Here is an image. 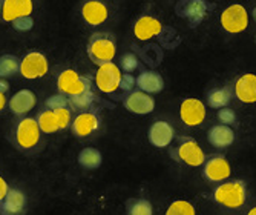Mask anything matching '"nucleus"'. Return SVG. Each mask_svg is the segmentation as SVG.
<instances>
[{"mask_svg": "<svg viewBox=\"0 0 256 215\" xmlns=\"http://www.w3.org/2000/svg\"><path fill=\"white\" fill-rule=\"evenodd\" d=\"M215 201L226 206V207H232L236 209L241 207L246 203V197H247V189L244 181L241 180H235V181H228L224 184H220L215 189Z\"/></svg>", "mask_w": 256, "mask_h": 215, "instance_id": "f257e3e1", "label": "nucleus"}, {"mask_svg": "<svg viewBox=\"0 0 256 215\" xmlns=\"http://www.w3.org/2000/svg\"><path fill=\"white\" fill-rule=\"evenodd\" d=\"M221 27L230 34H240L248 27V14L242 5H230L221 14Z\"/></svg>", "mask_w": 256, "mask_h": 215, "instance_id": "f03ea898", "label": "nucleus"}, {"mask_svg": "<svg viewBox=\"0 0 256 215\" xmlns=\"http://www.w3.org/2000/svg\"><path fill=\"white\" fill-rule=\"evenodd\" d=\"M122 76L123 74L120 73L118 66L114 65L112 62H108V63L100 65L97 74H96V82L102 92L110 94L120 88Z\"/></svg>", "mask_w": 256, "mask_h": 215, "instance_id": "7ed1b4c3", "label": "nucleus"}, {"mask_svg": "<svg viewBox=\"0 0 256 215\" xmlns=\"http://www.w3.org/2000/svg\"><path fill=\"white\" fill-rule=\"evenodd\" d=\"M115 53H117V50H115L114 42L103 36H94V39L90 40L89 48H88V54L90 60L97 65L112 62V59L115 57Z\"/></svg>", "mask_w": 256, "mask_h": 215, "instance_id": "20e7f679", "label": "nucleus"}, {"mask_svg": "<svg viewBox=\"0 0 256 215\" xmlns=\"http://www.w3.org/2000/svg\"><path fill=\"white\" fill-rule=\"evenodd\" d=\"M18 71L25 79H30V80L40 79L48 73V60H46V57L42 53H37V51L30 53L20 62Z\"/></svg>", "mask_w": 256, "mask_h": 215, "instance_id": "39448f33", "label": "nucleus"}, {"mask_svg": "<svg viewBox=\"0 0 256 215\" xmlns=\"http://www.w3.org/2000/svg\"><path fill=\"white\" fill-rule=\"evenodd\" d=\"M89 80L80 77L74 69L63 71L57 80V88L66 95H78L84 91H89Z\"/></svg>", "mask_w": 256, "mask_h": 215, "instance_id": "423d86ee", "label": "nucleus"}, {"mask_svg": "<svg viewBox=\"0 0 256 215\" xmlns=\"http://www.w3.org/2000/svg\"><path fill=\"white\" fill-rule=\"evenodd\" d=\"M16 138L20 148L30 149L36 146L40 140V128L37 120H34V118H23L17 126Z\"/></svg>", "mask_w": 256, "mask_h": 215, "instance_id": "0eeeda50", "label": "nucleus"}, {"mask_svg": "<svg viewBox=\"0 0 256 215\" xmlns=\"http://www.w3.org/2000/svg\"><path fill=\"white\" fill-rule=\"evenodd\" d=\"M180 117L188 126H200L206 118V106L198 99H186L180 106Z\"/></svg>", "mask_w": 256, "mask_h": 215, "instance_id": "6e6552de", "label": "nucleus"}, {"mask_svg": "<svg viewBox=\"0 0 256 215\" xmlns=\"http://www.w3.org/2000/svg\"><path fill=\"white\" fill-rule=\"evenodd\" d=\"M124 106L128 111L134 112V114H140V115H144L154 111L155 108V100L150 97L148 92L143 91H135L132 92L129 97L124 102Z\"/></svg>", "mask_w": 256, "mask_h": 215, "instance_id": "1a4fd4ad", "label": "nucleus"}, {"mask_svg": "<svg viewBox=\"0 0 256 215\" xmlns=\"http://www.w3.org/2000/svg\"><path fill=\"white\" fill-rule=\"evenodd\" d=\"M32 13V0H5L2 16L5 22H14L18 17H26Z\"/></svg>", "mask_w": 256, "mask_h": 215, "instance_id": "9d476101", "label": "nucleus"}, {"mask_svg": "<svg viewBox=\"0 0 256 215\" xmlns=\"http://www.w3.org/2000/svg\"><path fill=\"white\" fill-rule=\"evenodd\" d=\"M175 131L168 122H155L149 129V141L155 148H166L174 140Z\"/></svg>", "mask_w": 256, "mask_h": 215, "instance_id": "9b49d317", "label": "nucleus"}, {"mask_svg": "<svg viewBox=\"0 0 256 215\" xmlns=\"http://www.w3.org/2000/svg\"><path fill=\"white\" fill-rule=\"evenodd\" d=\"M204 175L210 181H224L230 177V164L224 157H214L204 164Z\"/></svg>", "mask_w": 256, "mask_h": 215, "instance_id": "f8f14e48", "label": "nucleus"}, {"mask_svg": "<svg viewBox=\"0 0 256 215\" xmlns=\"http://www.w3.org/2000/svg\"><path fill=\"white\" fill-rule=\"evenodd\" d=\"M108 8L100 0H89L82 8V16L90 27H97L106 22L108 19Z\"/></svg>", "mask_w": 256, "mask_h": 215, "instance_id": "ddd939ff", "label": "nucleus"}, {"mask_svg": "<svg viewBox=\"0 0 256 215\" xmlns=\"http://www.w3.org/2000/svg\"><path fill=\"white\" fill-rule=\"evenodd\" d=\"M162 27L160 20L149 17V16H143L140 17L134 27V34L138 40H149L155 36H158L161 33Z\"/></svg>", "mask_w": 256, "mask_h": 215, "instance_id": "4468645a", "label": "nucleus"}, {"mask_svg": "<svg viewBox=\"0 0 256 215\" xmlns=\"http://www.w3.org/2000/svg\"><path fill=\"white\" fill-rule=\"evenodd\" d=\"M178 155L189 166H201L206 161V155H204L201 146L194 140H188V141L181 143L178 148Z\"/></svg>", "mask_w": 256, "mask_h": 215, "instance_id": "2eb2a0df", "label": "nucleus"}, {"mask_svg": "<svg viewBox=\"0 0 256 215\" xmlns=\"http://www.w3.org/2000/svg\"><path fill=\"white\" fill-rule=\"evenodd\" d=\"M235 94L242 103H254L256 102V76L254 74L241 76L235 85Z\"/></svg>", "mask_w": 256, "mask_h": 215, "instance_id": "dca6fc26", "label": "nucleus"}, {"mask_svg": "<svg viewBox=\"0 0 256 215\" xmlns=\"http://www.w3.org/2000/svg\"><path fill=\"white\" fill-rule=\"evenodd\" d=\"M34 105H36V94L30 89L18 91L10 100V109L17 115L30 112L34 108Z\"/></svg>", "mask_w": 256, "mask_h": 215, "instance_id": "f3484780", "label": "nucleus"}, {"mask_svg": "<svg viewBox=\"0 0 256 215\" xmlns=\"http://www.w3.org/2000/svg\"><path fill=\"white\" fill-rule=\"evenodd\" d=\"M25 204H26L25 194L18 189H11L8 190L6 197L4 198L2 212L4 215H20L25 210Z\"/></svg>", "mask_w": 256, "mask_h": 215, "instance_id": "a211bd4d", "label": "nucleus"}, {"mask_svg": "<svg viewBox=\"0 0 256 215\" xmlns=\"http://www.w3.org/2000/svg\"><path fill=\"white\" fill-rule=\"evenodd\" d=\"M96 129H98V118L92 112H82L76 117L72 123V131L78 137H86L92 134Z\"/></svg>", "mask_w": 256, "mask_h": 215, "instance_id": "6ab92c4d", "label": "nucleus"}, {"mask_svg": "<svg viewBox=\"0 0 256 215\" xmlns=\"http://www.w3.org/2000/svg\"><path fill=\"white\" fill-rule=\"evenodd\" d=\"M136 85L143 92L156 94L164 88V80H162V77L158 73H155V71H144V73L138 76Z\"/></svg>", "mask_w": 256, "mask_h": 215, "instance_id": "aec40b11", "label": "nucleus"}, {"mask_svg": "<svg viewBox=\"0 0 256 215\" xmlns=\"http://www.w3.org/2000/svg\"><path fill=\"white\" fill-rule=\"evenodd\" d=\"M235 140V132L227 125H216L208 131V143L215 148H227Z\"/></svg>", "mask_w": 256, "mask_h": 215, "instance_id": "412c9836", "label": "nucleus"}, {"mask_svg": "<svg viewBox=\"0 0 256 215\" xmlns=\"http://www.w3.org/2000/svg\"><path fill=\"white\" fill-rule=\"evenodd\" d=\"M206 10H207V7H206L204 0H190L184 10V16L190 20L192 25H196V23H200L204 19Z\"/></svg>", "mask_w": 256, "mask_h": 215, "instance_id": "4be33fe9", "label": "nucleus"}, {"mask_svg": "<svg viewBox=\"0 0 256 215\" xmlns=\"http://www.w3.org/2000/svg\"><path fill=\"white\" fill-rule=\"evenodd\" d=\"M78 163L86 169H97L102 164V154L94 148H86L80 152Z\"/></svg>", "mask_w": 256, "mask_h": 215, "instance_id": "5701e85b", "label": "nucleus"}, {"mask_svg": "<svg viewBox=\"0 0 256 215\" xmlns=\"http://www.w3.org/2000/svg\"><path fill=\"white\" fill-rule=\"evenodd\" d=\"M37 123H38L40 131H43L44 134H52V132H56V131L60 129L54 111H44V112H42L38 115Z\"/></svg>", "mask_w": 256, "mask_h": 215, "instance_id": "b1692460", "label": "nucleus"}, {"mask_svg": "<svg viewBox=\"0 0 256 215\" xmlns=\"http://www.w3.org/2000/svg\"><path fill=\"white\" fill-rule=\"evenodd\" d=\"M230 99H232V94L226 88L212 91L210 94H208V97H207L208 105H210L212 108H215V109H221V108L227 106L228 102H230Z\"/></svg>", "mask_w": 256, "mask_h": 215, "instance_id": "393cba45", "label": "nucleus"}, {"mask_svg": "<svg viewBox=\"0 0 256 215\" xmlns=\"http://www.w3.org/2000/svg\"><path fill=\"white\" fill-rule=\"evenodd\" d=\"M20 69V62L16 56H2L0 57V77H10Z\"/></svg>", "mask_w": 256, "mask_h": 215, "instance_id": "a878e982", "label": "nucleus"}, {"mask_svg": "<svg viewBox=\"0 0 256 215\" xmlns=\"http://www.w3.org/2000/svg\"><path fill=\"white\" fill-rule=\"evenodd\" d=\"M96 100V95L90 89L89 91H84L78 95H71V106L74 109H78V111H83V109H88L92 103Z\"/></svg>", "mask_w": 256, "mask_h": 215, "instance_id": "bb28decb", "label": "nucleus"}, {"mask_svg": "<svg viewBox=\"0 0 256 215\" xmlns=\"http://www.w3.org/2000/svg\"><path fill=\"white\" fill-rule=\"evenodd\" d=\"M166 215H195V207L189 201L178 200L169 206Z\"/></svg>", "mask_w": 256, "mask_h": 215, "instance_id": "cd10ccee", "label": "nucleus"}, {"mask_svg": "<svg viewBox=\"0 0 256 215\" xmlns=\"http://www.w3.org/2000/svg\"><path fill=\"white\" fill-rule=\"evenodd\" d=\"M129 215H152V204L148 200H136L128 210Z\"/></svg>", "mask_w": 256, "mask_h": 215, "instance_id": "c85d7f7f", "label": "nucleus"}, {"mask_svg": "<svg viewBox=\"0 0 256 215\" xmlns=\"http://www.w3.org/2000/svg\"><path fill=\"white\" fill-rule=\"evenodd\" d=\"M54 112H56L60 129H66L69 125H71V111L68 108H60V109H56Z\"/></svg>", "mask_w": 256, "mask_h": 215, "instance_id": "c756f323", "label": "nucleus"}, {"mask_svg": "<svg viewBox=\"0 0 256 215\" xmlns=\"http://www.w3.org/2000/svg\"><path fill=\"white\" fill-rule=\"evenodd\" d=\"M68 99L64 97L63 94H57V95H52L51 99L46 100V106H48L50 109L56 111V109H60V108H66L68 106Z\"/></svg>", "mask_w": 256, "mask_h": 215, "instance_id": "7c9ffc66", "label": "nucleus"}, {"mask_svg": "<svg viewBox=\"0 0 256 215\" xmlns=\"http://www.w3.org/2000/svg\"><path fill=\"white\" fill-rule=\"evenodd\" d=\"M12 27L17 30V31H30L32 27H34V20L31 19V16H26V17H18L12 22Z\"/></svg>", "mask_w": 256, "mask_h": 215, "instance_id": "2f4dec72", "label": "nucleus"}, {"mask_svg": "<svg viewBox=\"0 0 256 215\" xmlns=\"http://www.w3.org/2000/svg\"><path fill=\"white\" fill-rule=\"evenodd\" d=\"M218 120L222 123V125H232L235 120H236V115H235V112L232 111V109H228V108H221L220 111H218Z\"/></svg>", "mask_w": 256, "mask_h": 215, "instance_id": "473e14b6", "label": "nucleus"}, {"mask_svg": "<svg viewBox=\"0 0 256 215\" xmlns=\"http://www.w3.org/2000/svg\"><path fill=\"white\" fill-rule=\"evenodd\" d=\"M122 66L126 73H132V71H135L138 66V59L134 54H124L122 59Z\"/></svg>", "mask_w": 256, "mask_h": 215, "instance_id": "72a5a7b5", "label": "nucleus"}, {"mask_svg": "<svg viewBox=\"0 0 256 215\" xmlns=\"http://www.w3.org/2000/svg\"><path fill=\"white\" fill-rule=\"evenodd\" d=\"M135 86V79L130 74H124L122 76V82H120V88L123 91H130Z\"/></svg>", "mask_w": 256, "mask_h": 215, "instance_id": "f704fd0d", "label": "nucleus"}, {"mask_svg": "<svg viewBox=\"0 0 256 215\" xmlns=\"http://www.w3.org/2000/svg\"><path fill=\"white\" fill-rule=\"evenodd\" d=\"M8 184H6V181L0 177V200H4L5 197H6V194H8Z\"/></svg>", "mask_w": 256, "mask_h": 215, "instance_id": "c9c22d12", "label": "nucleus"}, {"mask_svg": "<svg viewBox=\"0 0 256 215\" xmlns=\"http://www.w3.org/2000/svg\"><path fill=\"white\" fill-rule=\"evenodd\" d=\"M10 89V85H8V82H5V80H0V92H6Z\"/></svg>", "mask_w": 256, "mask_h": 215, "instance_id": "e433bc0d", "label": "nucleus"}, {"mask_svg": "<svg viewBox=\"0 0 256 215\" xmlns=\"http://www.w3.org/2000/svg\"><path fill=\"white\" fill-rule=\"evenodd\" d=\"M6 105V99H5V94L0 92V111H2Z\"/></svg>", "mask_w": 256, "mask_h": 215, "instance_id": "4c0bfd02", "label": "nucleus"}, {"mask_svg": "<svg viewBox=\"0 0 256 215\" xmlns=\"http://www.w3.org/2000/svg\"><path fill=\"white\" fill-rule=\"evenodd\" d=\"M247 215H256V207H253V209H250V212H248Z\"/></svg>", "mask_w": 256, "mask_h": 215, "instance_id": "58836bf2", "label": "nucleus"}, {"mask_svg": "<svg viewBox=\"0 0 256 215\" xmlns=\"http://www.w3.org/2000/svg\"><path fill=\"white\" fill-rule=\"evenodd\" d=\"M252 14H253V19H254V22H256V8H253Z\"/></svg>", "mask_w": 256, "mask_h": 215, "instance_id": "ea45409f", "label": "nucleus"}]
</instances>
